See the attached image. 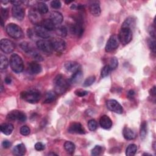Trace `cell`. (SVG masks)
<instances>
[{"mask_svg": "<svg viewBox=\"0 0 156 156\" xmlns=\"http://www.w3.org/2000/svg\"><path fill=\"white\" fill-rule=\"evenodd\" d=\"M54 84L55 92L57 94H63L66 91L69 83L62 74H58L55 77Z\"/></svg>", "mask_w": 156, "mask_h": 156, "instance_id": "obj_1", "label": "cell"}, {"mask_svg": "<svg viewBox=\"0 0 156 156\" xmlns=\"http://www.w3.org/2000/svg\"><path fill=\"white\" fill-rule=\"evenodd\" d=\"M21 97L24 101L29 103H37L41 98V93L37 90H30L29 91H23L21 93Z\"/></svg>", "mask_w": 156, "mask_h": 156, "instance_id": "obj_2", "label": "cell"}, {"mask_svg": "<svg viewBox=\"0 0 156 156\" xmlns=\"http://www.w3.org/2000/svg\"><path fill=\"white\" fill-rule=\"evenodd\" d=\"M10 65L12 71L16 73L22 72L24 69L23 61L21 57L16 54H13L11 55L10 58Z\"/></svg>", "mask_w": 156, "mask_h": 156, "instance_id": "obj_3", "label": "cell"}, {"mask_svg": "<svg viewBox=\"0 0 156 156\" xmlns=\"http://www.w3.org/2000/svg\"><path fill=\"white\" fill-rule=\"evenodd\" d=\"M7 34L13 38L19 39L23 37V32L21 28L15 23H9L5 27Z\"/></svg>", "mask_w": 156, "mask_h": 156, "instance_id": "obj_4", "label": "cell"}, {"mask_svg": "<svg viewBox=\"0 0 156 156\" xmlns=\"http://www.w3.org/2000/svg\"><path fill=\"white\" fill-rule=\"evenodd\" d=\"M132 38V31L127 27H121L118 34L119 41L124 45L128 44Z\"/></svg>", "mask_w": 156, "mask_h": 156, "instance_id": "obj_5", "label": "cell"}, {"mask_svg": "<svg viewBox=\"0 0 156 156\" xmlns=\"http://www.w3.org/2000/svg\"><path fill=\"white\" fill-rule=\"evenodd\" d=\"M0 47L3 52L10 54L13 51L15 46L12 41L7 38H2L0 41Z\"/></svg>", "mask_w": 156, "mask_h": 156, "instance_id": "obj_6", "label": "cell"}, {"mask_svg": "<svg viewBox=\"0 0 156 156\" xmlns=\"http://www.w3.org/2000/svg\"><path fill=\"white\" fill-rule=\"evenodd\" d=\"M36 44L38 49L46 53H51L53 50L52 42L47 40H39Z\"/></svg>", "mask_w": 156, "mask_h": 156, "instance_id": "obj_7", "label": "cell"}, {"mask_svg": "<svg viewBox=\"0 0 156 156\" xmlns=\"http://www.w3.org/2000/svg\"><path fill=\"white\" fill-rule=\"evenodd\" d=\"M7 119L10 120H17L21 122H24L27 119L26 114L19 110H13L7 115Z\"/></svg>", "mask_w": 156, "mask_h": 156, "instance_id": "obj_8", "label": "cell"}, {"mask_svg": "<svg viewBox=\"0 0 156 156\" xmlns=\"http://www.w3.org/2000/svg\"><path fill=\"white\" fill-rule=\"evenodd\" d=\"M106 105L107 108L118 114H121L123 112V108L121 104L115 99H109L107 101Z\"/></svg>", "mask_w": 156, "mask_h": 156, "instance_id": "obj_9", "label": "cell"}, {"mask_svg": "<svg viewBox=\"0 0 156 156\" xmlns=\"http://www.w3.org/2000/svg\"><path fill=\"white\" fill-rule=\"evenodd\" d=\"M82 19L79 18L76 21V23L74 24H73L70 27V31L71 32L76 35H77L78 37H80L83 33V27L82 26Z\"/></svg>", "mask_w": 156, "mask_h": 156, "instance_id": "obj_10", "label": "cell"}, {"mask_svg": "<svg viewBox=\"0 0 156 156\" xmlns=\"http://www.w3.org/2000/svg\"><path fill=\"white\" fill-rule=\"evenodd\" d=\"M12 13L13 16L19 21H22L25 15V11L20 5H15L12 7Z\"/></svg>", "mask_w": 156, "mask_h": 156, "instance_id": "obj_11", "label": "cell"}, {"mask_svg": "<svg viewBox=\"0 0 156 156\" xmlns=\"http://www.w3.org/2000/svg\"><path fill=\"white\" fill-rule=\"evenodd\" d=\"M118 46V41L117 37L116 35L111 36L108 41H107L105 45V51L107 52H111L116 49Z\"/></svg>", "mask_w": 156, "mask_h": 156, "instance_id": "obj_12", "label": "cell"}, {"mask_svg": "<svg viewBox=\"0 0 156 156\" xmlns=\"http://www.w3.org/2000/svg\"><path fill=\"white\" fill-rule=\"evenodd\" d=\"M29 18L30 21L35 24V25H40L39 24L41 22L42 23V19L41 16L40 15V13L38 12L37 10H31L29 12Z\"/></svg>", "mask_w": 156, "mask_h": 156, "instance_id": "obj_13", "label": "cell"}, {"mask_svg": "<svg viewBox=\"0 0 156 156\" xmlns=\"http://www.w3.org/2000/svg\"><path fill=\"white\" fill-rule=\"evenodd\" d=\"M34 31L36 35L41 38H48L50 37L49 31L44 28L41 25H35Z\"/></svg>", "mask_w": 156, "mask_h": 156, "instance_id": "obj_14", "label": "cell"}, {"mask_svg": "<svg viewBox=\"0 0 156 156\" xmlns=\"http://www.w3.org/2000/svg\"><path fill=\"white\" fill-rule=\"evenodd\" d=\"M52 48L55 51L58 52H62L65 50L66 45V43L62 39H55L52 41Z\"/></svg>", "mask_w": 156, "mask_h": 156, "instance_id": "obj_15", "label": "cell"}, {"mask_svg": "<svg viewBox=\"0 0 156 156\" xmlns=\"http://www.w3.org/2000/svg\"><path fill=\"white\" fill-rule=\"evenodd\" d=\"M68 132L71 133L84 134L85 130L79 122H73L68 128Z\"/></svg>", "mask_w": 156, "mask_h": 156, "instance_id": "obj_16", "label": "cell"}, {"mask_svg": "<svg viewBox=\"0 0 156 156\" xmlns=\"http://www.w3.org/2000/svg\"><path fill=\"white\" fill-rule=\"evenodd\" d=\"M65 68L66 71L71 73H75L80 70V65L74 61H68L65 63Z\"/></svg>", "mask_w": 156, "mask_h": 156, "instance_id": "obj_17", "label": "cell"}, {"mask_svg": "<svg viewBox=\"0 0 156 156\" xmlns=\"http://www.w3.org/2000/svg\"><path fill=\"white\" fill-rule=\"evenodd\" d=\"M49 19L54 23L55 25H57L62 23L63 17L61 13L57 11H54L51 13Z\"/></svg>", "mask_w": 156, "mask_h": 156, "instance_id": "obj_18", "label": "cell"}, {"mask_svg": "<svg viewBox=\"0 0 156 156\" xmlns=\"http://www.w3.org/2000/svg\"><path fill=\"white\" fill-rule=\"evenodd\" d=\"M99 124L102 128L104 129H108L112 126V121L107 115H103L100 118Z\"/></svg>", "mask_w": 156, "mask_h": 156, "instance_id": "obj_19", "label": "cell"}, {"mask_svg": "<svg viewBox=\"0 0 156 156\" xmlns=\"http://www.w3.org/2000/svg\"><path fill=\"white\" fill-rule=\"evenodd\" d=\"M90 12L91 14L95 16H98L101 14V8L98 2L94 1L92 2L89 6Z\"/></svg>", "mask_w": 156, "mask_h": 156, "instance_id": "obj_20", "label": "cell"}, {"mask_svg": "<svg viewBox=\"0 0 156 156\" xmlns=\"http://www.w3.org/2000/svg\"><path fill=\"white\" fill-rule=\"evenodd\" d=\"M28 70L30 74H37L41 73L42 68L39 63L35 62H32L29 64Z\"/></svg>", "mask_w": 156, "mask_h": 156, "instance_id": "obj_21", "label": "cell"}, {"mask_svg": "<svg viewBox=\"0 0 156 156\" xmlns=\"http://www.w3.org/2000/svg\"><path fill=\"white\" fill-rule=\"evenodd\" d=\"M12 151L14 155H18V156H21V155H24L26 154V149L25 147V146L23 143H21L16 145L13 148Z\"/></svg>", "mask_w": 156, "mask_h": 156, "instance_id": "obj_22", "label": "cell"}, {"mask_svg": "<svg viewBox=\"0 0 156 156\" xmlns=\"http://www.w3.org/2000/svg\"><path fill=\"white\" fill-rule=\"evenodd\" d=\"M0 129L2 133L6 135H9L12 133L13 130V126L11 123H4L1 125Z\"/></svg>", "mask_w": 156, "mask_h": 156, "instance_id": "obj_23", "label": "cell"}, {"mask_svg": "<svg viewBox=\"0 0 156 156\" xmlns=\"http://www.w3.org/2000/svg\"><path fill=\"white\" fill-rule=\"evenodd\" d=\"M122 135H123L124 138H126V140H133L136 136L135 133L131 129H130L127 127H125L123 129Z\"/></svg>", "mask_w": 156, "mask_h": 156, "instance_id": "obj_24", "label": "cell"}, {"mask_svg": "<svg viewBox=\"0 0 156 156\" xmlns=\"http://www.w3.org/2000/svg\"><path fill=\"white\" fill-rule=\"evenodd\" d=\"M82 77H83V73L82 71L78 70L77 71L73 73L70 79L69 80V83H72L79 82L81 80Z\"/></svg>", "mask_w": 156, "mask_h": 156, "instance_id": "obj_25", "label": "cell"}, {"mask_svg": "<svg viewBox=\"0 0 156 156\" xmlns=\"http://www.w3.org/2000/svg\"><path fill=\"white\" fill-rule=\"evenodd\" d=\"M41 26L48 31H51L55 28V25L50 19H45L43 20Z\"/></svg>", "mask_w": 156, "mask_h": 156, "instance_id": "obj_26", "label": "cell"}, {"mask_svg": "<svg viewBox=\"0 0 156 156\" xmlns=\"http://www.w3.org/2000/svg\"><path fill=\"white\" fill-rule=\"evenodd\" d=\"M135 25V20L133 17L127 18L122 23L121 27H127L132 30Z\"/></svg>", "mask_w": 156, "mask_h": 156, "instance_id": "obj_27", "label": "cell"}, {"mask_svg": "<svg viewBox=\"0 0 156 156\" xmlns=\"http://www.w3.org/2000/svg\"><path fill=\"white\" fill-rule=\"evenodd\" d=\"M56 99V93L52 91H48L45 96V99L44 100V103H51L55 101Z\"/></svg>", "mask_w": 156, "mask_h": 156, "instance_id": "obj_28", "label": "cell"}, {"mask_svg": "<svg viewBox=\"0 0 156 156\" xmlns=\"http://www.w3.org/2000/svg\"><path fill=\"white\" fill-rule=\"evenodd\" d=\"M137 151V146L135 144H129L126 150V154L127 156H133L135 154Z\"/></svg>", "mask_w": 156, "mask_h": 156, "instance_id": "obj_29", "label": "cell"}, {"mask_svg": "<svg viewBox=\"0 0 156 156\" xmlns=\"http://www.w3.org/2000/svg\"><path fill=\"white\" fill-rule=\"evenodd\" d=\"M37 10L40 13L45 14L48 12V7L45 3L40 2H38L37 4Z\"/></svg>", "mask_w": 156, "mask_h": 156, "instance_id": "obj_30", "label": "cell"}, {"mask_svg": "<svg viewBox=\"0 0 156 156\" xmlns=\"http://www.w3.org/2000/svg\"><path fill=\"white\" fill-rule=\"evenodd\" d=\"M147 122L146 121H143L141 124V127H140V137L142 140H144L147 135Z\"/></svg>", "mask_w": 156, "mask_h": 156, "instance_id": "obj_31", "label": "cell"}, {"mask_svg": "<svg viewBox=\"0 0 156 156\" xmlns=\"http://www.w3.org/2000/svg\"><path fill=\"white\" fill-rule=\"evenodd\" d=\"M64 148L68 153L73 154L75 151V145L71 141H66L64 144Z\"/></svg>", "mask_w": 156, "mask_h": 156, "instance_id": "obj_32", "label": "cell"}, {"mask_svg": "<svg viewBox=\"0 0 156 156\" xmlns=\"http://www.w3.org/2000/svg\"><path fill=\"white\" fill-rule=\"evenodd\" d=\"M55 32H56V34L60 36V37H65L67 35V34H68V30H67V29L65 26H60L58 27H57L55 30Z\"/></svg>", "mask_w": 156, "mask_h": 156, "instance_id": "obj_33", "label": "cell"}, {"mask_svg": "<svg viewBox=\"0 0 156 156\" xmlns=\"http://www.w3.org/2000/svg\"><path fill=\"white\" fill-rule=\"evenodd\" d=\"M0 61H1V63H0L1 69L2 70V69H6L9 65V62H8L7 58L4 55H1L0 57Z\"/></svg>", "mask_w": 156, "mask_h": 156, "instance_id": "obj_34", "label": "cell"}, {"mask_svg": "<svg viewBox=\"0 0 156 156\" xmlns=\"http://www.w3.org/2000/svg\"><path fill=\"white\" fill-rule=\"evenodd\" d=\"M20 46L22 49V50H23L24 52H26L27 54H29L30 51L33 49V48L26 41H23L20 44Z\"/></svg>", "mask_w": 156, "mask_h": 156, "instance_id": "obj_35", "label": "cell"}, {"mask_svg": "<svg viewBox=\"0 0 156 156\" xmlns=\"http://www.w3.org/2000/svg\"><path fill=\"white\" fill-rule=\"evenodd\" d=\"M112 69H110V66L108 65H105L104 66L102 69H101V76L102 77H107L110 73Z\"/></svg>", "mask_w": 156, "mask_h": 156, "instance_id": "obj_36", "label": "cell"}, {"mask_svg": "<svg viewBox=\"0 0 156 156\" xmlns=\"http://www.w3.org/2000/svg\"><path fill=\"white\" fill-rule=\"evenodd\" d=\"M95 79H96V77L95 76H91L90 77H88V78H87L84 82H83V86L84 87H88V86H90L95 81Z\"/></svg>", "mask_w": 156, "mask_h": 156, "instance_id": "obj_37", "label": "cell"}, {"mask_svg": "<svg viewBox=\"0 0 156 156\" xmlns=\"http://www.w3.org/2000/svg\"><path fill=\"white\" fill-rule=\"evenodd\" d=\"M118 60L116 57H112L111 58L110 60V64L108 65V66H110V69L112 70L116 69L118 67Z\"/></svg>", "mask_w": 156, "mask_h": 156, "instance_id": "obj_38", "label": "cell"}, {"mask_svg": "<svg viewBox=\"0 0 156 156\" xmlns=\"http://www.w3.org/2000/svg\"><path fill=\"white\" fill-rule=\"evenodd\" d=\"M102 151V147L101 146L97 145L94 147V148L91 150V155L94 156L99 155Z\"/></svg>", "mask_w": 156, "mask_h": 156, "instance_id": "obj_39", "label": "cell"}, {"mask_svg": "<svg viewBox=\"0 0 156 156\" xmlns=\"http://www.w3.org/2000/svg\"><path fill=\"white\" fill-rule=\"evenodd\" d=\"M147 44L150 49L154 52H155V41L154 38H149L147 40Z\"/></svg>", "mask_w": 156, "mask_h": 156, "instance_id": "obj_40", "label": "cell"}, {"mask_svg": "<svg viewBox=\"0 0 156 156\" xmlns=\"http://www.w3.org/2000/svg\"><path fill=\"white\" fill-rule=\"evenodd\" d=\"M88 127L90 130L94 131L97 129V122L94 119H91L88 122Z\"/></svg>", "mask_w": 156, "mask_h": 156, "instance_id": "obj_41", "label": "cell"}, {"mask_svg": "<svg viewBox=\"0 0 156 156\" xmlns=\"http://www.w3.org/2000/svg\"><path fill=\"white\" fill-rule=\"evenodd\" d=\"M30 132L29 127L27 126H23L20 129V133L24 136L28 135Z\"/></svg>", "mask_w": 156, "mask_h": 156, "instance_id": "obj_42", "label": "cell"}, {"mask_svg": "<svg viewBox=\"0 0 156 156\" xmlns=\"http://www.w3.org/2000/svg\"><path fill=\"white\" fill-rule=\"evenodd\" d=\"M9 15V11L7 9L1 8V18L3 20H5Z\"/></svg>", "mask_w": 156, "mask_h": 156, "instance_id": "obj_43", "label": "cell"}, {"mask_svg": "<svg viewBox=\"0 0 156 156\" xmlns=\"http://www.w3.org/2000/svg\"><path fill=\"white\" fill-rule=\"evenodd\" d=\"M51 6L52 7V8L55 9H58L61 7V2L57 0H54L52 1L51 2Z\"/></svg>", "mask_w": 156, "mask_h": 156, "instance_id": "obj_44", "label": "cell"}, {"mask_svg": "<svg viewBox=\"0 0 156 156\" xmlns=\"http://www.w3.org/2000/svg\"><path fill=\"white\" fill-rule=\"evenodd\" d=\"M88 92L85 90H77L75 91V94L80 97H83L85 96V95L88 94Z\"/></svg>", "mask_w": 156, "mask_h": 156, "instance_id": "obj_45", "label": "cell"}, {"mask_svg": "<svg viewBox=\"0 0 156 156\" xmlns=\"http://www.w3.org/2000/svg\"><path fill=\"white\" fill-rule=\"evenodd\" d=\"M45 148V146L44 145L41 143V142H38V143H37L35 144V149L38 151H43L44 150Z\"/></svg>", "mask_w": 156, "mask_h": 156, "instance_id": "obj_46", "label": "cell"}, {"mask_svg": "<svg viewBox=\"0 0 156 156\" xmlns=\"http://www.w3.org/2000/svg\"><path fill=\"white\" fill-rule=\"evenodd\" d=\"M148 31H149V34L151 35V37L155 38V27H154V26H149V29H148Z\"/></svg>", "mask_w": 156, "mask_h": 156, "instance_id": "obj_47", "label": "cell"}, {"mask_svg": "<svg viewBox=\"0 0 156 156\" xmlns=\"http://www.w3.org/2000/svg\"><path fill=\"white\" fill-rule=\"evenodd\" d=\"M11 145H12L11 143H10L9 141H8V140H4V141H2V147H3L4 148H5V149L10 147L11 146Z\"/></svg>", "mask_w": 156, "mask_h": 156, "instance_id": "obj_48", "label": "cell"}, {"mask_svg": "<svg viewBox=\"0 0 156 156\" xmlns=\"http://www.w3.org/2000/svg\"><path fill=\"white\" fill-rule=\"evenodd\" d=\"M150 94L153 96H155V94H156V90H155V86H154L150 90Z\"/></svg>", "mask_w": 156, "mask_h": 156, "instance_id": "obj_49", "label": "cell"}, {"mask_svg": "<svg viewBox=\"0 0 156 156\" xmlns=\"http://www.w3.org/2000/svg\"><path fill=\"white\" fill-rule=\"evenodd\" d=\"M4 82L6 84H10L12 82V79L10 77H6L4 79Z\"/></svg>", "mask_w": 156, "mask_h": 156, "instance_id": "obj_50", "label": "cell"}, {"mask_svg": "<svg viewBox=\"0 0 156 156\" xmlns=\"http://www.w3.org/2000/svg\"><path fill=\"white\" fill-rule=\"evenodd\" d=\"M134 95H135V91L133 90H131L128 92V97L129 98H133Z\"/></svg>", "mask_w": 156, "mask_h": 156, "instance_id": "obj_51", "label": "cell"}, {"mask_svg": "<svg viewBox=\"0 0 156 156\" xmlns=\"http://www.w3.org/2000/svg\"><path fill=\"white\" fill-rule=\"evenodd\" d=\"M1 91H2V89H3V86L2 85H1Z\"/></svg>", "mask_w": 156, "mask_h": 156, "instance_id": "obj_52", "label": "cell"}]
</instances>
